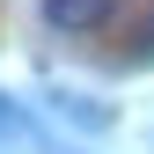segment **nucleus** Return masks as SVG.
<instances>
[{"instance_id":"nucleus-1","label":"nucleus","mask_w":154,"mask_h":154,"mask_svg":"<svg viewBox=\"0 0 154 154\" xmlns=\"http://www.w3.org/2000/svg\"><path fill=\"white\" fill-rule=\"evenodd\" d=\"M37 8L59 37H95V29L118 22V0H37Z\"/></svg>"},{"instance_id":"nucleus-2","label":"nucleus","mask_w":154,"mask_h":154,"mask_svg":"<svg viewBox=\"0 0 154 154\" xmlns=\"http://www.w3.org/2000/svg\"><path fill=\"white\" fill-rule=\"evenodd\" d=\"M0 140H22V110H8V103H0Z\"/></svg>"},{"instance_id":"nucleus-3","label":"nucleus","mask_w":154,"mask_h":154,"mask_svg":"<svg viewBox=\"0 0 154 154\" xmlns=\"http://www.w3.org/2000/svg\"><path fill=\"white\" fill-rule=\"evenodd\" d=\"M132 51H140V59H154V15L140 22V37H132Z\"/></svg>"}]
</instances>
